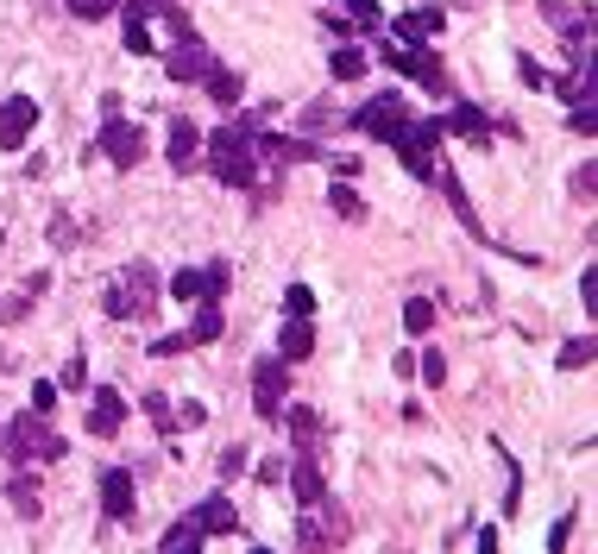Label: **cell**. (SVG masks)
Here are the masks:
<instances>
[{
  "instance_id": "cell-31",
  "label": "cell",
  "mask_w": 598,
  "mask_h": 554,
  "mask_svg": "<svg viewBox=\"0 0 598 554\" xmlns=\"http://www.w3.org/2000/svg\"><path fill=\"white\" fill-rule=\"evenodd\" d=\"M416 372H423V384H448V359H441V353L428 347L423 359H416Z\"/></svg>"
},
{
  "instance_id": "cell-4",
  "label": "cell",
  "mask_w": 598,
  "mask_h": 554,
  "mask_svg": "<svg viewBox=\"0 0 598 554\" xmlns=\"http://www.w3.org/2000/svg\"><path fill=\"white\" fill-rule=\"evenodd\" d=\"M0 453L7 460H64V435L45 428L38 409H32V416H13V423L0 428Z\"/></svg>"
},
{
  "instance_id": "cell-28",
  "label": "cell",
  "mask_w": 598,
  "mask_h": 554,
  "mask_svg": "<svg viewBox=\"0 0 598 554\" xmlns=\"http://www.w3.org/2000/svg\"><path fill=\"white\" fill-rule=\"evenodd\" d=\"M327 208H334L341 221H359V215H366V201H359V189H353V183H334V189H327Z\"/></svg>"
},
{
  "instance_id": "cell-1",
  "label": "cell",
  "mask_w": 598,
  "mask_h": 554,
  "mask_svg": "<svg viewBox=\"0 0 598 554\" xmlns=\"http://www.w3.org/2000/svg\"><path fill=\"white\" fill-rule=\"evenodd\" d=\"M252 132H258L252 120L208 132V164H215V176H221L227 189H252L258 183V146H252Z\"/></svg>"
},
{
  "instance_id": "cell-15",
  "label": "cell",
  "mask_w": 598,
  "mask_h": 554,
  "mask_svg": "<svg viewBox=\"0 0 598 554\" xmlns=\"http://www.w3.org/2000/svg\"><path fill=\"white\" fill-rule=\"evenodd\" d=\"M309 353H315V327H309V315H290L284 334H277V359L297 366V359H309Z\"/></svg>"
},
{
  "instance_id": "cell-26",
  "label": "cell",
  "mask_w": 598,
  "mask_h": 554,
  "mask_svg": "<svg viewBox=\"0 0 598 554\" xmlns=\"http://www.w3.org/2000/svg\"><path fill=\"white\" fill-rule=\"evenodd\" d=\"M593 353H598L593 334H574V341L561 347V372H586V366H593Z\"/></svg>"
},
{
  "instance_id": "cell-5",
  "label": "cell",
  "mask_w": 598,
  "mask_h": 554,
  "mask_svg": "<svg viewBox=\"0 0 598 554\" xmlns=\"http://www.w3.org/2000/svg\"><path fill=\"white\" fill-rule=\"evenodd\" d=\"M284 391H290V359H258L252 366V409L272 423L284 416Z\"/></svg>"
},
{
  "instance_id": "cell-2",
  "label": "cell",
  "mask_w": 598,
  "mask_h": 554,
  "mask_svg": "<svg viewBox=\"0 0 598 554\" xmlns=\"http://www.w3.org/2000/svg\"><path fill=\"white\" fill-rule=\"evenodd\" d=\"M391 146H398V158L410 164V176L416 183H441V158H435V146H441V120H403L398 132H391Z\"/></svg>"
},
{
  "instance_id": "cell-14",
  "label": "cell",
  "mask_w": 598,
  "mask_h": 554,
  "mask_svg": "<svg viewBox=\"0 0 598 554\" xmlns=\"http://www.w3.org/2000/svg\"><path fill=\"white\" fill-rule=\"evenodd\" d=\"M101 510H107L114 523L133 517V473H120V466H114V473H101Z\"/></svg>"
},
{
  "instance_id": "cell-23",
  "label": "cell",
  "mask_w": 598,
  "mask_h": 554,
  "mask_svg": "<svg viewBox=\"0 0 598 554\" xmlns=\"http://www.w3.org/2000/svg\"><path fill=\"white\" fill-rule=\"evenodd\" d=\"M45 284H50V277H25V290H20V297H7V302H0V322H7V327L25 322V315H32V302L45 297Z\"/></svg>"
},
{
  "instance_id": "cell-20",
  "label": "cell",
  "mask_w": 598,
  "mask_h": 554,
  "mask_svg": "<svg viewBox=\"0 0 598 554\" xmlns=\"http://www.w3.org/2000/svg\"><path fill=\"white\" fill-rule=\"evenodd\" d=\"M7 504L20 510L25 523H32V517L45 510V498H38V478H32V473H13V478H7Z\"/></svg>"
},
{
  "instance_id": "cell-43",
  "label": "cell",
  "mask_w": 598,
  "mask_h": 554,
  "mask_svg": "<svg viewBox=\"0 0 598 554\" xmlns=\"http://www.w3.org/2000/svg\"><path fill=\"white\" fill-rule=\"evenodd\" d=\"M574 132L586 139V132H598V120H593V107H574Z\"/></svg>"
},
{
  "instance_id": "cell-18",
  "label": "cell",
  "mask_w": 598,
  "mask_h": 554,
  "mask_svg": "<svg viewBox=\"0 0 598 554\" xmlns=\"http://www.w3.org/2000/svg\"><path fill=\"white\" fill-rule=\"evenodd\" d=\"M196 523H202V535H233V529H240V510H233L221 492H215V498L196 510Z\"/></svg>"
},
{
  "instance_id": "cell-30",
  "label": "cell",
  "mask_w": 598,
  "mask_h": 554,
  "mask_svg": "<svg viewBox=\"0 0 598 554\" xmlns=\"http://www.w3.org/2000/svg\"><path fill=\"white\" fill-rule=\"evenodd\" d=\"M403 327H410V334H428V327H435V302L410 297V302H403Z\"/></svg>"
},
{
  "instance_id": "cell-25",
  "label": "cell",
  "mask_w": 598,
  "mask_h": 554,
  "mask_svg": "<svg viewBox=\"0 0 598 554\" xmlns=\"http://www.w3.org/2000/svg\"><path fill=\"white\" fill-rule=\"evenodd\" d=\"M202 82H208V95L221 101V107H233V101L246 95V82H240L233 70H215V64H208V76H202Z\"/></svg>"
},
{
  "instance_id": "cell-37",
  "label": "cell",
  "mask_w": 598,
  "mask_h": 554,
  "mask_svg": "<svg viewBox=\"0 0 598 554\" xmlns=\"http://www.w3.org/2000/svg\"><path fill=\"white\" fill-rule=\"evenodd\" d=\"M593 189H598V164H579V171H574V196L593 201Z\"/></svg>"
},
{
  "instance_id": "cell-35",
  "label": "cell",
  "mask_w": 598,
  "mask_h": 554,
  "mask_svg": "<svg viewBox=\"0 0 598 554\" xmlns=\"http://www.w3.org/2000/svg\"><path fill=\"white\" fill-rule=\"evenodd\" d=\"M164 7H171V0H133V7H126V25H146V20H158Z\"/></svg>"
},
{
  "instance_id": "cell-38",
  "label": "cell",
  "mask_w": 598,
  "mask_h": 554,
  "mask_svg": "<svg viewBox=\"0 0 598 554\" xmlns=\"http://www.w3.org/2000/svg\"><path fill=\"white\" fill-rule=\"evenodd\" d=\"M32 409H38V416H45V409H57V384H50V378H38V384H32Z\"/></svg>"
},
{
  "instance_id": "cell-12",
  "label": "cell",
  "mask_w": 598,
  "mask_h": 554,
  "mask_svg": "<svg viewBox=\"0 0 598 554\" xmlns=\"http://www.w3.org/2000/svg\"><path fill=\"white\" fill-rule=\"evenodd\" d=\"M164 76H171V82H202V76H208V45L176 38V45L164 50Z\"/></svg>"
},
{
  "instance_id": "cell-24",
  "label": "cell",
  "mask_w": 598,
  "mask_h": 554,
  "mask_svg": "<svg viewBox=\"0 0 598 554\" xmlns=\"http://www.w3.org/2000/svg\"><path fill=\"white\" fill-rule=\"evenodd\" d=\"M284 423H290V441H297L302 453H309L315 441H322V416H315V409H290Z\"/></svg>"
},
{
  "instance_id": "cell-3",
  "label": "cell",
  "mask_w": 598,
  "mask_h": 554,
  "mask_svg": "<svg viewBox=\"0 0 598 554\" xmlns=\"http://www.w3.org/2000/svg\"><path fill=\"white\" fill-rule=\"evenodd\" d=\"M107 315L114 322H139V315H151L158 309V277H151V265H126L114 284H107Z\"/></svg>"
},
{
  "instance_id": "cell-8",
  "label": "cell",
  "mask_w": 598,
  "mask_h": 554,
  "mask_svg": "<svg viewBox=\"0 0 598 554\" xmlns=\"http://www.w3.org/2000/svg\"><path fill=\"white\" fill-rule=\"evenodd\" d=\"M101 151L120 164V171H133L139 158H146V126H133V120H107L101 126Z\"/></svg>"
},
{
  "instance_id": "cell-34",
  "label": "cell",
  "mask_w": 598,
  "mask_h": 554,
  "mask_svg": "<svg viewBox=\"0 0 598 554\" xmlns=\"http://www.w3.org/2000/svg\"><path fill=\"white\" fill-rule=\"evenodd\" d=\"M114 7H120V0H70V13H76V20H107Z\"/></svg>"
},
{
  "instance_id": "cell-29",
  "label": "cell",
  "mask_w": 598,
  "mask_h": 554,
  "mask_svg": "<svg viewBox=\"0 0 598 554\" xmlns=\"http://www.w3.org/2000/svg\"><path fill=\"white\" fill-rule=\"evenodd\" d=\"M327 70L341 76V82H359V76H366V50L341 45V50H334V57H327Z\"/></svg>"
},
{
  "instance_id": "cell-36",
  "label": "cell",
  "mask_w": 598,
  "mask_h": 554,
  "mask_svg": "<svg viewBox=\"0 0 598 554\" xmlns=\"http://www.w3.org/2000/svg\"><path fill=\"white\" fill-rule=\"evenodd\" d=\"M45 240H50V246H76V240H82V233H76V227L64 221V215H50V227H45Z\"/></svg>"
},
{
  "instance_id": "cell-13",
  "label": "cell",
  "mask_w": 598,
  "mask_h": 554,
  "mask_svg": "<svg viewBox=\"0 0 598 554\" xmlns=\"http://www.w3.org/2000/svg\"><path fill=\"white\" fill-rule=\"evenodd\" d=\"M120 428H126V397L120 391H95V403H89V435L107 441V435H120Z\"/></svg>"
},
{
  "instance_id": "cell-11",
  "label": "cell",
  "mask_w": 598,
  "mask_h": 554,
  "mask_svg": "<svg viewBox=\"0 0 598 554\" xmlns=\"http://www.w3.org/2000/svg\"><path fill=\"white\" fill-rule=\"evenodd\" d=\"M32 126H38V101H25V95L0 101V146L7 151H20L25 139H32Z\"/></svg>"
},
{
  "instance_id": "cell-22",
  "label": "cell",
  "mask_w": 598,
  "mask_h": 554,
  "mask_svg": "<svg viewBox=\"0 0 598 554\" xmlns=\"http://www.w3.org/2000/svg\"><path fill=\"white\" fill-rule=\"evenodd\" d=\"M290 485H297L302 504H327V485H322V473H315V460H309V453L290 466Z\"/></svg>"
},
{
  "instance_id": "cell-10",
  "label": "cell",
  "mask_w": 598,
  "mask_h": 554,
  "mask_svg": "<svg viewBox=\"0 0 598 554\" xmlns=\"http://www.w3.org/2000/svg\"><path fill=\"white\" fill-rule=\"evenodd\" d=\"M227 284H233V277H227V265H221V258H215V265H189V272H176L171 277V290H176V297H208V302H215V297H227Z\"/></svg>"
},
{
  "instance_id": "cell-33",
  "label": "cell",
  "mask_w": 598,
  "mask_h": 554,
  "mask_svg": "<svg viewBox=\"0 0 598 554\" xmlns=\"http://www.w3.org/2000/svg\"><path fill=\"white\" fill-rule=\"evenodd\" d=\"M284 309H290V315H315V297H309V284H290V290H284Z\"/></svg>"
},
{
  "instance_id": "cell-32",
  "label": "cell",
  "mask_w": 598,
  "mask_h": 554,
  "mask_svg": "<svg viewBox=\"0 0 598 554\" xmlns=\"http://www.w3.org/2000/svg\"><path fill=\"white\" fill-rule=\"evenodd\" d=\"M146 416H151L158 428H164V435L176 428V416H171V397H164V391H151V397H146Z\"/></svg>"
},
{
  "instance_id": "cell-7",
  "label": "cell",
  "mask_w": 598,
  "mask_h": 554,
  "mask_svg": "<svg viewBox=\"0 0 598 554\" xmlns=\"http://www.w3.org/2000/svg\"><path fill=\"white\" fill-rule=\"evenodd\" d=\"M384 64H391V70H403V76H416V82H423L428 95H448V70H441V64H435L428 50L398 45V50H384Z\"/></svg>"
},
{
  "instance_id": "cell-6",
  "label": "cell",
  "mask_w": 598,
  "mask_h": 554,
  "mask_svg": "<svg viewBox=\"0 0 598 554\" xmlns=\"http://www.w3.org/2000/svg\"><path fill=\"white\" fill-rule=\"evenodd\" d=\"M297 542L302 549H341V542H347V517H341V510H322V504H302Z\"/></svg>"
},
{
  "instance_id": "cell-40",
  "label": "cell",
  "mask_w": 598,
  "mask_h": 554,
  "mask_svg": "<svg viewBox=\"0 0 598 554\" xmlns=\"http://www.w3.org/2000/svg\"><path fill=\"white\" fill-rule=\"evenodd\" d=\"M347 13L359 20V32H366V25H378V0H347Z\"/></svg>"
},
{
  "instance_id": "cell-9",
  "label": "cell",
  "mask_w": 598,
  "mask_h": 554,
  "mask_svg": "<svg viewBox=\"0 0 598 554\" xmlns=\"http://www.w3.org/2000/svg\"><path fill=\"white\" fill-rule=\"evenodd\" d=\"M403 120H410V114H403V95H372V101H366V107H359V114H353L347 126L372 132V139H391V132H398Z\"/></svg>"
},
{
  "instance_id": "cell-17",
  "label": "cell",
  "mask_w": 598,
  "mask_h": 554,
  "mask_svg": "<svg viewBox=\"0 0 598 554\" xmlns=\"http://www.w3.org/2000/svg\"><path fill=\"white\" fill-rule=\"evenodd\" d=\"M441 132H460V139H473V146H479V139L492 132V120L479 114L473 101H453V114H448V120H441Z\"/></svg>"
},
{
  "instance_id": "cell-19",
  "label": "cell",
  "mask_w": 598,
  "mask_h": 554,
  "mask_svg": "<svg viewBox=\"0 0 598 554\" xmlns=\"http://www.w3.org/2000/svg\"><path fill=\"white\" fill-rule=\"evenodd\" d=\"M221 334H227V322H221V309L208 302V309H202L196 322H189L183 334H176V341H183V353H189V347H208V341H221Z\"/></svg>"
},
{
  "instance_id": "cell-16",
  "label": "cell",
  "mask_w": 598,
  "mask_h": 554,
  "mask_svg": "<svg viewBox=\"0 0 598 554\" xmlns=\"http://www.w3.org/2000/svg\"><path fill=\"white\" fill-rule=\"evenodd\" d=\"M196 151H202V126L171 120V171H196Z\"/></svg>"
},
{
  "instance_id": "cell-21",
  "label": "cell",
  "mask_w": 598,
  "mask_h": 554,
  "mask_svg": "<svg viewBox=\"0 0 598 554\" xmlns=\"http://www.w3.org/2000/svg\"><path fill=\"white\" fill-rule=\"evenodd\" d=\"M435 32H441V13H435V7H416V13H403L398 20L403 45H423V38H435Z\"/></svg>"
},
{
  "instance_id": "cell-42",
  "label": "cell",
  "mask_w": 598,
  "mask_h": 554,
  "mask_svg": "<svg viewBox=\"0 0 598 554\" xmlns=\"http://www.w3.org/2000/svg\"><path fill=\"white\" fill-rule=\"evenodd\" d=\"M517 70H524V82H529V89H542V82H549V76H542V64H536V57H517Z\"/></svg>"
},
{
  "instance_id": "cell-27",
  "label": "cell",
  "mask_w": 598,
  "mask_h": 554,
  "mask_svg": "<svg viewBox=\"0 0 598 554\" xmlns=\"http://www.w3.org/2000/svg\"><path fill=\"white\" fill-rule=\"evenodd\" d=\"M158 549H164V554H189V549H202V523H196V517H183V523H176L164 542H158Z\"/></svg>"
},
{
  "instance_id": "cell-41",
  "label": "cell",
  "mask_w": 598,
  "mask_h": 554,
  "mask_svg": "<svg viewBox=\"0 0 598 554\" xmlns=\"http://www.w3.org/2000/svg\"><path fill=\"white\" fill-rule=\"evenodd\" d=\"M82 384H89V378H82V359H70V366H64V378H57V391H82Z\"/></svg>"
},
{
  "instance_id": "cell-39",
  "label": "cell",
  "mask_w": 598,
  "mask_h": 554,
  "mask_svg": "<svg viewBox=\"0 0 598 554\" xmlns=\"http://www.w3.org/2000/svg\"><path fill=\"white\" fill-rule=\"evenodd\" d=\"M126 50H133V57H151V32L146 25H126Z\"/></svg>"
}]
</instances>
